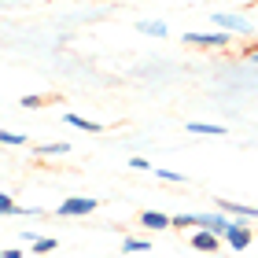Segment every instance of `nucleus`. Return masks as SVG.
<instances>
[{
	"instance_id": "1",
	"label": "nucleus",
	"mask_w": 258,
	"mask_h": 258,
	"mask_svg": "<svg viewBox=\"0 0 258 258\" xmlns=\"http://www.w3.org/2000/svg\"><path fill=\"white\" fill-rule=\"evenodd\" d=\"M96 207H100L96 199L74 196V199H63V203H59V210H55V214H59V218H81V214H92V210H96Z\"/></svg>"
},
{
	"instance_id": "2",
	"label": "nucleus",
	"mask_w": 258,
	"mask_h": 258,
	"mask_svg": "<svg viewBox=\"0 0 258 258\" xmlns=\"http://www.w3.org/2000/svg\"><path fill=\"white\" fill-rule=\"evenodd\" d=\"M181 41L192 44V48H225L232 37H229V33H184Z\"/></svg>"
},
{
	"instance_id": "3",
	"label": "nucleus",
	"mask_w": 258,
	"mask_h": 258,
	"mask_svg": "<svg viewBox=\"0 0 258 258\" xmlns=\"http://www.w3.org/2000/svg\"><path fill=\"white\" fill-rule=\"evenodd\" d=\"M192 247L203 251V254H214L221 247V236H218V232H210V229H196L192 232Z\"/></svg>"
},
{
	"instance_id": "4",
	"label": "nucleus",
	"mask_w": 258,
	"mask_h": 258,
	"mask_svg": "<svg viewBox=\"0 0 258 258\" xmlns=\"http://www.w3.org/2000/svg\"><path fill=\"white\" fill-rule=\"evenodd\" d=\"M140 225L148 232H159V229H173V218L162 214V210H144V214H140Z\"/></svg>"
},
{
	"instance_id": "5",
	"label": "nucleus",
	"mask_w": 258,
	"mask_h": 258,
	"mask_svg": "<svg viewBox=\"0 0 258 258\" xmlns=\"http://www.w3.org/2000/svg\"><path fill=\"white\" fill-rule=\"evenodd\" d=\"M225 240H229V247L243 251V247H247V243H251V229H247V225H229Z\"/></svg>"
},
{
	"instance_id": "6",
	"label": "nucleus",
	"mask_w": 258,
	"mask_h": 258,
	"mask_svg": "<svg viewBox=\"0 0 258 258\" xmlns=\"http://www.w3.org/2000/svg\"><path fill=\"white\" fill-rule=\"evenodd\" d=\"M218 210H225V214H236V218H258V207L232 203V199H218Z\"/></svg>"
},
{
	"instance_id": "7",
	"label": "nucleus",
	"mask_w": 258,
	"mask_h": 258,
	"mask_svg": "<svg viewBox=\"0 0 258 258\" xmlns=\"http://www.w3.org/2000/svg\"><path fill=\"white\" fill-rule=\"evenodd\" d=\"M184 129H188V133H196V137H225V133H229L225 125H210V122H188Z\"/></svg>"
},
{
	"instance_id": "8",
	"label": "nucleus",
	"mask_w": 258,
	"mask_h": 258,
	"mask_svg": "<svg viewBox=\"0 0 258 258\" xmlns=\"http://www.w3.org/2000/svg\"><path fill=\"white\" fill-rule=\"evenodd\" d=\"M4 214H22V218H30L33 210L19 207V203H15V199H11V196H4V192H0V218H4Z\"/></svg>"
},
{
	"instance_id": "9",
	"label": "nucleus",
	"mask_w": 258,
	"mask_h": 258,
	"mask_svg": "<svg viewBox=\"0 0 258 258\" xmlns=\"http://www.w3.org/2000/svg\"><path fill=\"white\" fill-rule=\"evenodd\" d=\"M214 22H218V26H225V30H247V22H243V19H236V15H225V11H218V15H214Z\"/></svg>"
},
{
	"instance_id": "10",
	"label": "nucleus",
	"mask_w": 258,
	"mask_h": 258,
	"mask_svg": "<svg viewBox=\"0 0 258 258\" xmlns=\"http://www.w3.org/2000/svg\"><path fill=\"white\" fill-rule=\"evenodd\" d=\"M140 251H151V240H133V236L122 240V254H140Z\"/></svg>"
},
{
	"instance_id": "11",
	"label": "nucleus",
	"mask_w": 258,
	"mask_h": 258,
	"mask_svg": "<svg viewBox=\"0 0 258 258\" xmlns=\"http://www.w3.org/2000/svg\"><path fill=\"white\" fill-rule=\"evenodd\" d=\"M67 122H70V125H78V129H85V133H103V125H100V122H89V118H81V114H67Z\"/></svg>"
},
{
	"instance_id": "12",
	"label": "nucleus",
	"mask_w": 258,
	"mask_h": 258,
	"mask_svg": "<svg viewBox=\"0 0 258 258\" xmlns=\"http://www.w3.org/2000/svg\"><path fill=\"white\" fill-rule=\"evenodd\" d=\"M55 247H59V243H55L52 236H33V254H48Z\"/></svg>"
},
{
	"instance_id": "13",
	"label": "nucleus",
	"mask_w": 258,
	"mask_h": 258,
	"mask_svg": "<svg viewBox=\"0 0 258 258\" xmlns=\"http://www.w3.org/2000/svg\"><path fill=\"white\" fill-rule=\"evenodd\" d=\"M33 151H37V155H67V144H37V148H33Z\"/></svg>"
},
{
	"instance_id": "14",
	"label": "nucleus",
	"mask_w": 258,
	"mask_h": 258,
	"mask_svg": "<svg viewBox=\"0 0 258 258\" xmlns=\"http://www.w3.org/2000/svg\"><path fill=\"white\" fill-rule=\"evenodd\" d=\"M19 103H22L26 111H33V107H44V103H52V96H22Z\"/></svg>"
},
{
	"instance_id": "15",
	"label": "nucleus",
	"mask_w": 258,
	"mask_h": 258,
	"mask_svg": "<svg viewBox=\"0 0 258 258\" xmlns=\"http://www.w3.org/2000/svg\"><path fill=\"white\" fill-rule=\"evenodd\" d=\"M140 33H151V37H166V26H162V22H140Z\"/></svg>"
},
{
	"instance_id": "16",
	"label": "nucleus",
	"mask_w": 258,
	"mask_h": 258,
	"mask_svg": "<svg viewBox=\"0 0 258 258\" xmlns=\"http://www.w3.org/2000/svg\"><path fill=\"white\" fill-rule=\"evenodd\" d=\"M0 144H26V137H22V133H8V129H0Z\"/></svg>"
},
{
	"instance_id": "17",
	"label": "nucleus",
	"mask_w": 258,
	"mask_h": 258,
	"mask_svg": "<svg viewBox=\"0 0 258 258\" xmlns=\"http://www.w3.org/2000/svg\"><path fill=\"white\" fill-rule=\"evenodd\" d=\"M159 181H170V184H181L184 177H181V173H173V170H159Z\"/></svg>"
},
{
	"instance_id": "18",
	"label": "nucleus",
	"mask_w": 258,
	"mask_h": 258,
	"mask_svg": "<svg viewBox=\"0 0 258 258\" xmlns=\"http://www.w3.org/2000/svg\"><path fill=\"white\" fill-rule=\"evenodd\" d=\"M129 166H133V170H151V162L148 159H129Z\"/></svg>"
},
{
	"instance_id": "19",
	"label": "nucleus",
	"mask_w": 258,
	"mask_h": 258,
	"mask_svg": "<svg viewBox=\"0 0 258 258\" xmlns=\"http://www.w3.org/2000/svg\"><path fill=\"white\" fill-rule=\"evenodd\" d=\"M243 55H247V59H254V63H258V41H254V44H247V48H243Z\"/></svg>"
},
{
	"instance_id": "20",
	"label": "nucleus",
	"mask_w": 258,
	"mask_h": 258,
	"mask_svg": "<svg viewBox=\"0 0 258 258\" xmlns=\"http://www.w3.org/2000/svg\"><path fill=\"white\" fill-rule=\"evenodd\" d=\"M0 258H22V251L19 247H8V251H0Z\"/></svg>"
}]
</instances>
